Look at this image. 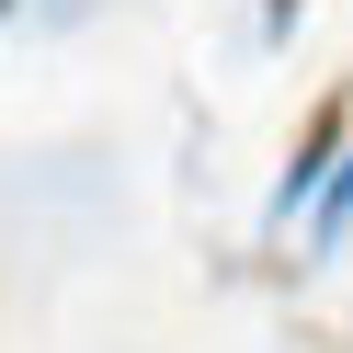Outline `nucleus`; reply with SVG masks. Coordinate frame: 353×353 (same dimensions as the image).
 I'll list each match as a JSON object with an SVG mask.
<instances>
[{"label": "nucleus", "mask_w": 353, "mask_h": 353, "mask_svg": "<svg viewBox=\"0 0 353 353\" xmlns=\"http://www.w3.org/2000/svg\"><path fill=\"white\" fill-rule=\"evenodd\" d=\"M0 12H12V0H0Z\"/></svg>", "instance_id": "20e7f679"}, {"label": "nucleus", "mask_w": 353, "mask_h": 353, "mask_svg": "<svg viewBox=\"0 0 353 353\" xmlns=\"http://www.w3.org/2000/svg\"><path fill=\"white\" fill-rule=\"evenodd\" d=\"M342 228H353V148L330 160V183H319V205H307V251H342Z\"/></svg>", "instance_id": "f03ea898"}, {"label": "nucleus", "mask_w": 353, "mask_h": 353, "mask_svg": "<svg viewBox=\"0 0 353 353\" xmlns=\"http://www.w3.org/2000/svg\"><path fill=\"white\" fill-rule=\"evenodd\" d=\"M342 148H353V103L330 92V103H307V125H296V160L274 171V205H262V216H274V228H285V216H307V205H319V183H330V160H342Z\"/></svg>", "instance_id": "f257e3e1"}, {"label": "nucleus", "mask_w": 353, "mask_h": 353, "mask_svg": "<svg viewBox=\"0 0 353 353\" xmlns=\"http://www.w3.org/2000/svg\"><path fill=\"white\" fill-rule=\"evenodd\" d=\"M307 353H353V330H319V342H307Z\"/></svg>", "instance_id": "7ed1b4c3"}]
</instances>
